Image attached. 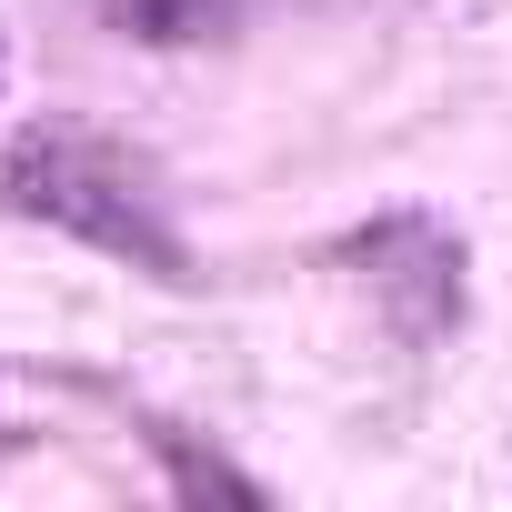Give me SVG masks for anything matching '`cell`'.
Masks as SVG:
<instances>
[{"instance_id": "cell-1", "label": "cell", "mask_w": 512, "mask_h": 512, "mask_svg": "<svg viewBox=\"0 0 512 512\" xmlns=\"http://www.w3.org/2000/svg\"><path fill=\"white\" fill-rule=\"evenodd\" d=\"M0 211L51 221V231L111 251V262L151 272V282H191V241L171 231L151 171H141L121 141L81 131V121H31L11 151H0Z\"/></svg>"}, {"instance_id": "cell-2", "label": "cell", "mask_w": 512, "mask_h": 512, "mask_svg": "<svg viewBox=\"0 0 512 512\" xmlns=\"http://www.w3.org/2000/svg\"><path fill=\"white\" fill-rule=\"evenodd\" d=\"M0 81H11V41H0Z\"/></svg>"}]
</instances>
